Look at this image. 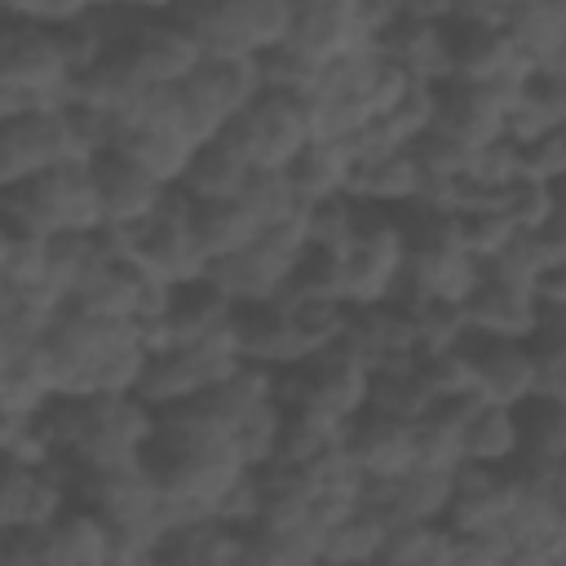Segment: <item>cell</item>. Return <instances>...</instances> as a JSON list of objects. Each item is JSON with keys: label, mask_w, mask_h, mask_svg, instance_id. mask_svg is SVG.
<instances>
[{"label": "cell", "mask_w": 566, "mask_h": 566, "mask_svg": "<svg viewBox=\"0 0 566 566\" xmlns=\"http://www.w3.org/2000/svg\"><path fill=\"white\" fill-rule=\"evenodd\" d=\"M0 212L18 234H62V230H102V199L93 181V164L62 159L0 195Z\"/></svg>", "instance_id": "1"}, {"label": "cell", "mask_w": 566, "mask_h": 566, "mask_svg": "<svg viewBox=\"0 0 566 566\" xmlns=\"http://www.w3.org/2000/svg\"><path fill=\"white\" fill-rule=\"evenodd\" d=\"M195 40L203 57H256L287 40V0H177L168 9Z\"/></svg>", "instance_id": "2"}, {"label": "cell", "mask_w": 566, "mask_h": 566, "mask_svg": "<svg viewBox=\"0 0 566 566\" xmlns=\"http://www.w3.org/2000/svg\"><path fill=\"white\" fill-rule=\"evenodd\" d=\"M305 248V226L301 212L283 226H265L256 230L252 243H243L239 252H226L217 261L203 265V279L230 301V305H256V301H274L292 261Z\"/></svg>", "instance_id": "3"}, {"label": "cell", "mask_w": 566, "mask_h": 566, "mask_svg": "<svg viewBox=\"0 0 566 566\" xmlns=\"http://www.w3.org/2000/svg\"><path fill=\"white\" fill-rule=\"evenodd\" d=\"M402 270H407V239L398 212L363 203L354 239L340 248V301L345 305L389 301Z\"/></svg>", "instance_id": "4"}, {"label": "cell", "mask_w": 566, "mask_h": 566, "mask_svg": "<svg viewBox=\"0 0 566 566\" xmlns=\"http://www.w3.org/2000/svg\"><path fill=\"white\" fill-rule=\"evenodd\" d=\"M221 137H230L243 159L252 168H283L305 142H310V106L301 93H274L261 88L226 128Z\"/></svg>", "instance_id": "5"}, {"label": "cell", "mask_w": 566, "mask_h": 566, "mask_svg": "<svg viewBox=\"0 0 566 566\" xmlns=\"http://www.w3.org/2000/svg\"><path fill=\"white\" fill-rule=\"evenodd\" d=\"M0 84L31 93L40 106H62L71 71L62 62L53 27L0 9Z\"/></svg>", "instance_id": "6"}, {"label": "cell", "mask_w": 566, "mask_h": 566, "mask_svg": "<svg viewBox=\"0 0 566 566\" xmlns=\"http://www.w3.org/2000/svg\"><path fill=\"white\" fill-rule=\"evenodd\" d=\"M177 93L186 106V133L195 142H208L261 93V75L252 57H199Z\"/></svg>", "instance_id": "7"}, {"label": "cell", "mask_w": 566, "mask_h": 566, "mask_svg": "<svg viewBox=\"0 0 566 566\" xmlns=\"http://www.w3.org/2000/svg\"><path fill=\"white\" fill-rule=\"evenodd\" d=\"M133 75L142 84H181L199 66V40L172 18V13H137L119 44Z\"/></svg>", "instance_id": "8"}, {"label": "cell", "mask_w": 566, "mask_h": 566, "mask_svg": "<svg viewBox=\"0 0 566 566\" xmlns=\"http://www.w3.org/2000/svg\"><path fill=\"white\" fill-rule=\"evenodd\" d=\"M88 164H93V181H97V199H102V226H111V230H124V226L146 221L159 208L164 190H168L159 177H150L119 146L97 150Z\"/></svg>", "instance_id": "9"}, {"label": "cell", "mask_w": 566, "mask_h": 566, "mask_svg": "<svg viewBox=\"0 0 566 566\" xmlns=\"http://www.w3.org/2000/svg\"><path fill=\"white\" fill-rule=\"evenodd\" d=\"M460 345H464V354H469V385H473L478 398L517 407L522 398L535 394V367H531L526 340L469 332Z\"/></svg>", "instance_id": "10"}, {"label": "cell", "mask_w": 566, "mask_h": 566, "mask_svg": "<svg viewBox=\"0 0 566 566\" xmlns=\"http://www.w3.org/2000/svg\"><path fill=\"white\" fill-rule=\"evenodd\" d=\"M442 35H447L451 80H464V84H500V80L526 75V62H522L517 49L509 44L504 27L447 18V22H442Z\"/></svg>", "instance_id": "11"}, {"label": "cell", "mask_w": 566, "mask_h": 566, "mask_svg": "<svg viewBox=\"0 0 566 566\" xmlns=\"http://www.w3.org/2000/svg\"><path fill=\"white\" fill-rule=\"evenodd\" d=\"M340 451L367 473V478H394L407 473L416 460V438H411V420L385 416L376 407H363L358 416H349L340 424Z\"/></svg>", "instance_id": "12"}, {"label": "cell", "mask_w": 566, "mask_h": 566, "mask_svg": "<svg viewBox=\"0 0 566 566\" xmlns=\"http://www.w3.org/2000/svg\"><path fill=\"white\" fill-rule=\"evenodd\" d=\"M62 159H66V137H62L57 106L27 111V115L0 124V195Z\"/></svg>", "instance_id": "13"}, {"label": "cell", "mask_w": 566, "mask_h": 566, "mask_svg": "<svg viewBox=\"0 0 566 566\" xmlns=\"http://www.w3.org/2000/svg\"><path fill=\"white\" fill-rule=\"evenodd\" d=\"M469 332L478 336H517L526 340L535 332V296L526 283H513L495 270H478V283L460 301Z\"/></svg>", "instance_id": "14"}, {"label": "cell", "mask_w": 566, "mask_h": 566, "mask_svg": "<svg viewBox=\"0 0 566 566\" xmlns=\"http://www.w3.org/2000/svg\"><path fill=\"white\" fill-rule=\"evenodd\" d=\"M340 340L367 363V371H376V367H398V363H416V358H420L407 310H398V305H389V301L349 305V323H345V336H340Z\"/></svg>", "instance_id": "15"}, {"label": "cell", "mask_w": 566, "mask_h": 566, "mask_svg": "<svg viewBox=\"0 0 566 566\" xmlns=\"http://www.w3.org/2000/svg\"><path fill=\"white\" fill-rule=\"evenodd\" d=\"M371 49L394 62L407 80H420V84H442L451 80V62H447V35H442V22H420V18H389L376 35H371Z\"/></svg>", "instance_id": "16"}, {"label": "cell", "mask_w": 566, "mask_h": 566, "mask_svg": "<svg viewBox=\"0 0 566 566\" xmlns=\"http://www.w3.org/2000/svg\"><path fill=\"white\" fill-rule=\"evenodd\" d=\"M433 128L451 133L464 146H486L504 137V106L486 84L442 80L433 88Z\"/></svg>", "instance_id": "17"}, {"label": "cell", "mask_w": 566, "mask_h": 566, "mask_svg": "<svg viewBox=\"0 0 566 566\" xmlns=\"http://www.w3.org/2000/svg\"><path fill=\"white\" fill-rule=\"evenodd\" d=\"M234 345H239V358L243 363H256V367H270V371L305 358L283 301L234 305Z\"/></svg>", "instance_id": "18"}, {"label": "cell", "mask_w": 566, "mask_h": 566, "mask_svg": "<svg viewBox=\"0 0 566 566\" xmlns=\"http://www.w3.org/2000/svg\"><path fill=\"white\" fill-rule=\"evenodd\" d=\"M44 566H106L111 562V531L88 504H66L53 522L40 526Z\"/></svg>", "instance_id": "19"}, {"label": "cell", "mask_w": 566, "mask_h": 566, "mask_svg": "<svg viewBox=\"0 0 566 566\" xmlns=\"http://www.w3.org/2000/svg\"><path fill=\"white\" fill-rule=\"evenodd\" d=\"M243 557V531L221 522L217 513H186L159 544L155 562H186V566H226Z\"/></svg>", "instance_id": "20"}, {"label": "cell", "mask_w": 566, "mask_h": 566, "mask_svg": "<svg viewBox=\"0 0 566 566\" xmlns=\"http://www.w3.org/2000/svg\"><path fill=\"white\" fill-rule=\"evenodd\" d=\"M234 323V305L199 274L190 283H172L168 305H164V336L168 345H195Z\"/></svg>", "instance_id": "21"}, {"label": "cell", "mask_w": 566, "mask_h": 566, "mask_svg": "<svg viewBox=\"0 0 566 566\" xmlns=\"http://www.w3.org/2000/svg\"><path fill=\"white\" fill-rule=\"evenodd\" d=\"M517 416V469H566V398L531 394L513 407Z\"/></svg>", "instance_id": "22"}, {"label": "cell", "mask_w": 566, "mask_h": 566, "mask_svg": "<svg viewBox=\"0 0 566 566\" xmlns=\"http://www.w3.org/2000/svg\"><path fill=\"white\" fill-rule=\"evenodd\" d=\"M504 35L526 66H566V0H517Z\"/></svg>", "instance_id": "23"}, {"label": "cell", "mask_w": 566, "mask_h": 566, "mask_svg": "<svg viewBox=\"0 0 566 566\" xmlns=\"http://www.w3.org/2000/svg\"><path fill=\"white\" fill-rule=\"evenodd\" d=\"M416 190H420V168L407 146L380 150V155H358L349 168V186H345V195H354L358 203H371V208H407L416 199Z\"/></svg>", "instance_id": "24"}, {"label": "cell", "mask_w": 566, "mask_h": 566, "mask_svg": "<svg viewBox=\"0 0 566 566\" xmlns=\"http://www.w3.org/2000/svg\"><path fill=\"white\" fill-rule=\"evenodd\" d=\"M252 172V164L243 159V150L230 142V137H208L195 146L186 172L177 177V190L190 195L195 203H208V199H234L243 190V177Z\"/></svg>", "instance_id": "25"}, {"label": "cell", "mask_w": 566, "mask_h": 566, "mask_svg": "<svg viewBox=\"0 0 566 566\" xmlns=\"http://www.w3.org/2000/svg\"><path fill=\"white\" fill-rule=\"evenodd\" d=\"M349 168H354V155H349V146H340V142H305V146L283 164V172H287V181H292L301 208H305V203H318V199H332V195H345Z\"/></svg>", "instance_id": "26"}, {"label": "cell", "mask_w": 566, "mask_h": 566, "mask_svg": "<svg viewBox=\"0 0 566 566\" xmlns=\"http://www.w3.org/2000/svg\"><path fill=\"white\" fill-rule=\"evenodd\" d=\"M460 455L473 464H513L517 455V416L504 402L473 398L460 420Z\"/></svg>", "instance_id": "27"}, {"label": "cell", "mask_w": 566, "mask_h": 566, "mask_svg": "<svg viewBox=\"0 0 566 566\" xmlns=\"http://www.w3.org/2000/svg\"><path fill=\"white\" fill-rule=\"evenodd\" d=\"M318 548H323V526L318 522H292V526L252 522V526H243V557L239 562L310 566V562H318Z\"/></svg>", "instance_id": "28"}, {"label": "cell", "mask_w": 566, "mask_h": 566, "mask_svg": "<svg viewBox=\"0 0 566 566\" xmlns=\"http://www.w3.org/2000/svg\"><path fill=\"white\" fill-rule=\"evenodd\" d=\"M111 146H119L124 155H133L150 177H159L164 186H177V177L186 172L190 155H195V137L177 133V128H119L111 133Z\"/></svg>", "instance_id": "29"}, {"label": "cell", "mask_w": 566, "mask_h": 566, "mask_svg": "<svg viewBox=\"0 0 566 566\" xmlns=\"http://www.w3.org/2000/svg\"><path fill=\"white\" fill-rule=\"evenodd\" d=\"M190 234H195L203 261H217V256L239 252L243 243H252L256 221L239 208V199H208V203L190 199Z\"/></svg>", "instance_id": "30"}, {"label": "cell", "mask_w": 566, "mask_h": 566, "mask_svg": "<svg viewBox=\"0 0 566 566\" xmlns=\"http://www.w3.org/2000/svg\"><path fill=\"white\" fill-rule=\"evenodd\" d=\"M332 447H340V420L310 407H279V442L270 464H310Z\"/></svg>", "instance_id": "31"}, {"label": "cell", "mask_w": 566, "mask_h": 566, "mask_svg": "<svg viewBox=\"0 0 566 566\" xmlns=\"http://www.w3.org/2000/svg\"><path fill=\"white\" fill-rule=\"evenodd\" d=\"M376 562H389V566H451V531L442 522L385 526Z\"/></svg>", "instance_id": "32"}, {"label": "cell", "mask_w": 566, "mask_h": 566, "mask_svg": "<svg viewBox=\"0 0 566 566\" xmlns=\"http://www.w3.org/2000/svg\"><path fill=\"white\" fill-rule=\"evenodd\" d=\"M367 407L398 416V420H420L433 407L429 385L420 380L416 363H398V367H376L367 380Z\"/></svg>", "instance_id": "33"}, {"label": "cell", "mask_w": 566, "mask_h": 566, "mask_svg": "<svg viewBox=\"0 0 566 566\" xmlns=\"http://www.w3.org/2000/svg\"><path fill=\"white\" fill-rule=\"evenodd\" d=\"M234 199L256 221V230L283 226V221H292L301 212V199H296V190H292V181H287L283 168H252L243 177V190Z\"/></svg>", "instance_id": "34"}, {"label": "cell", "mask_w": 566, "mask_h": 566, "mask_svg": "<svg viewBox=\"0 0 566 566\" xmlns=\"http://www.w3.org/2000/svg\"><path fill=\"white\" fill-rule=\"evenodd\" d=\"M323 296H336L340 301V252H327V248H301V256L292 261L283 287L274 301H323Z\"/></svg>", "instance_id": "35"}, {"label": "cell", "mask_w": 566, "mask_h": 566, "mask_svg": "<svg viewBox=\"0 0 566 566\" xmlns=\"http://www.w3.org/2000/svg\"><path fill=\"white\" fill-rule=\"evenodd\" d=\"M380 539H385V526L376 517H367L363 509H349L345 517H336L323 531L318 562H376L380 557Z\"/></svg>", "instance_id": "36"}, {"label": "cell", "mask_w": 566, "mask_h": 566, "mask_svg": "<svg viewBox=\"0 0 566 566\" xmlns=\"http://www.w3.org/2000/svg\"><path fill=\"white\" fill-rule=\"evenodd\" d=\"M358 212H363V203H358L354 195H332V199L305 203V208H301L305 243H310V248H327V252H340V248L354 239Z\"/></svg>", "instance_id": "37"}, {"label": "cell", "mask_w": 566, "mask_h": 566, "mask_svg": "<svg viewBox=\"0 0 566 566\" xmlns=\"http://www.w3.org/2000/svg\"><path fill=\"white\" fill-rule=\"evenodd\" d=\"M252 62H256L261 88H274V93H301V97H310L314 75H318V62H314L310 53H301L292 40L270 44V49L256 53Z\"/></svg>", "instance_id": "38"}, {"label": "cell", "mask_w": 566, "mask_h": 566, "mask_svg": "<svg viewBox=\"0 0 566 566\" xmlns=\"http://www.w3.org/2000/svg\"><path fill=\"white\" fill-rule=\"evenodd\" d=\"M287 305V318L296 327V340L305 354L323 349V345H336L345 336V323H349V305L336 301V296H323V301H283Z\"/></svg>", "instance_id": "39"}, {"label": "cell", "mask_w": 566, "mask_h": 566, "mask_svg": "<svg viewBox=\"0 0 566 566\" xmlns=\"http://www.w3.org/2000/svg\"><path fill=\"white\" fill-rule=\"evenodd\" d=\"M146 345L137 336H124L115 345H106L93 358V376H88V394H133L146 367Z\"/></svg>", "instance_id": "40"}, {"label": "cell", "mask_w": 566, "mask_h": 566, "mask_svg": "<svg viewBox=\"0 0 566 566\" xmlns=\"http://www.w3.org/2000/svg\"><path fill=\"white\" fill-rule=\"evenodd\" d=\"M407 150L420 168V181H455V177L469 172V155H473V146L455 142L442 128H424L420 137L407 142Z\"/></svg>", "instance_id": "41"}, {"label": "cell", "mask_w": 566, "mask_h": 566, "mask_svg": "<svg viewBox=\"0 0 566 566\" xmlns=\"http://www.w3.org/2000/svg\"><path fill=\"white\" fill-rule=\"evenodd\" d=\"M455 221H460V243H464V252H469L478 265L491 261V256L517 234V226L509 221V212L500 208V199H495V203L464 208V212H455Z\"/></svg>", "instance_id": "42"}, {"label": "cell", "mask_w": 566, "mask_h": 566, "mask_svg": "<svg viewBox=\"0 0 566 566\" xmlns=\"http://www.w3.org/2000/svg\"><path fill=\"white\" fill-rule=\"evenodd\" d=\"M274 442H279V407L274 402H261L256 411H248L230 429V447H234V460L243 469L270 464L274 460Z\"/></svg>", "instance_id": "43"}, {"label": "cell", "mask_w": 566, "mask_h": 566, "mask_svg": "<svg viewBox=\"0 0 566 566\" xmlns=\"http://www.w3.org/2000/svg\"><path fill=\"white\" fill-rule=\"evenodd\" d=\"M517 177L522 181H544V186H562L566 177V124L548 128L531 142H517Z\"/></svg>", "instance_id": "44"}, {"label": "cell", "mask_w": 566, "mask_h": 566, "mask_svg": "<svg viewBox=\"0 0 566 566\" xmlns=\"http://www.w3.org/2000/svg\"><path fill=\"white\" fill-rule=\"evenodd\" d=\"M433 88L438 84H420V80H411L402 93H398V102L389 106V111H380V124L407 146L411 137H420L424 128H433Z\"/></svg>", "instance_id": "45"}, {"label": "cell", "mask_w": 566, "mask_h": 566, "mask_svg": "<svg viewBox=\"0 0 566 566\" xmlns=\"http://www.w3.org/2000/svg\"><path fill=\"white\" fill-rule=\"evenodd\" d=\"M4 279L18 287V292H31V287H44V239L35 234H18V243L9 248L4 256Z\"/></svg>", "instance_id": "46"}, {"label": "cell", "mask_w": 566, "mask_h": 566, "mask_svg": "<svg viewBox=\"0 0 566 566\" xmlns=\"http://www.w3.org/2000/svg\"><path fill=\"white\" fill-rule=\"evenodd\" d=\"M40 332H44V318L31 314L27 305H18L13 314H0V371L13 367L40 340Z\"/></svg>", "instance_id": "47"}, {"label": "cell", "mask_w": 566, "mask_h": 566, "mask_svg": "<svg viewBox=\"0 0 566 566\" xmlns=\"http://www.w3.org/2000/svg\"><path fill=\"white\" fill-rule=\"evenodd\" d=\"M526 239H531V248L539 252L544 265H566V208H557L539 226H531Z\"/></svg>", "instance_id": "48"}, {"label": "cell", "mask_w": 566, "mask_h": 566, "mask_svg": "<svg viewBox=\"0 0 566 566\" xmlns=\"http://www.w3.org/2000/svg\"><path fill=\"white\" fill-rule=\"evenodd\" d=\"M517 0H451V18L460 22H491V27H504V18L513 13Z\"/></svg>", "instance_id": "49"}, {"label": "cell", "mask_w": 566, "mask_h": 566, "mask_svg": "<svg viewBox=\"0 0 566 566\" xmlns=\"http://www.w3.org/2000/svg\"><path fill=\"white\" fill-rule=\"evenodd\" d=\"M93 4H97V0H35V4H31V18L44 22V27H62V22L88 13Z\"/></svg>", "instance_id": "50"}, {"label": "cell", "mask_w": 566, "mask_h": 566, "mask_svg": "<svg viewBox=\"0 0 566 566\" xmlns=\"http://www.w3.org/2000/svg\"><path fill=\"white\" fill-rule=\"evenodd\" d=\"M389 9L398 18H420V22H447L451 18V0H389Z\"/></svg>", "instance_id": "51"}, {"label": "cell", "mask_w": 566, "mask_h": 566, "mask_svg": "<svg viewBox=\"0 0 566 566\" xmlns=\"http://www.w3.org/2000/svg\"><path fill=\"white\" fill-rule=\"evenodd\" d=\"M18 305H22V292H18V287L4 279V270H0V314H13Z\"/></svg>", "instance_id": "52"}, {"label": "cell", "mask_w": 566, "mask_h": 566, "mask_svg": "<svg viewBox=\"0 0 566 566\" xmlns=\"http://www.w3.org/2000/svg\"><path fill=\"white\" fill-rule=\"evenodd\" d=\"M115 4H124V9H137V13H168L177 0H115Z\"/></svg>", "instance_id": "53"}, {"label": "cell", "mask_w": 566, "mask_h": 566, "mask_svg": "<svg viewBox=\"0 0 566 566\" xmlns=\"http://www.w3.org/2000/svg\"><path fill=\"white\" fill-rule=\"evenodd\" d=\"M13 243H18V230H13V226H9V217L0 212V265H4V256H9V248H13Z\"/></svg>", "instance_id": "54"}]
</instances>
